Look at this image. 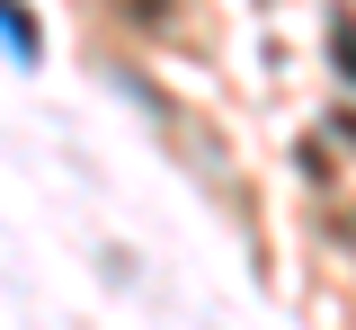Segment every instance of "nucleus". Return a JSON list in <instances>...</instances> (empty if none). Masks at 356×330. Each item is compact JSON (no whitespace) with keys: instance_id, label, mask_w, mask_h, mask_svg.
Listing matches in <instances>:
<instances>
[{"instance_id":"4","label":"nucleus","mask_w":356,"mask_h":330,"mask_svg":"<svg viewBox=\"0 0 356 330\" xmlns=\"http://www.w3.org/2000/svg\"><path fill=\"white\" fill-rule=\"evenodd\" d=\"M134 18H161V0H134Z\"/></svg>"},{"instance_id":"1","label":"nucleus","mask_w":356,"mask_h":330,"mask_svg":"<svg viewBox=\"0 0 356 330\" xmlns=\"http://www.w3.org/2000/svg\"><path fill=\"white\" fill-rule=\"evenodd\" d=\"M0 45L18 54V63H36V54H44V27L27 18V9H18V0H0Z\"/></svg>"},{"instance_id":"2","label":"nucleus","mask_w":356,"mask_h":330,"mask_svg":"<svg viewBox=\"0 0 356 330\" xmlns=\"http://www.w3.org/2000/svg\"><path fill=\"white\" fill-rule=\"evenodd\" d=\"M330 45H339V81H348V90H356V18H348V9L330 18Z\"/></svg>"},{"instance_id":"3","label":"nucleus","mask_w":356,"mask_h":330,"mask_svg":"<svg viewBox=\"0 0 356 330\" xmlns=\"http://www.w3.org/2000/svg\"><path fill=\"white\" fill-rule=\"evenodd\" d=\"M330 125H339V134H348V143H356V107H348V116H330Z\"/></svg>"}]
</instances>
